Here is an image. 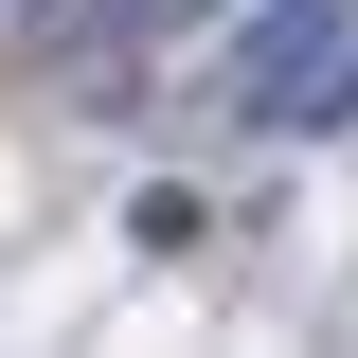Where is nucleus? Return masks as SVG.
Wrapping results in <instances>:
<instances>
[{
  "label": "nucleus",
  "instance_id": "f257e3e1",
  "mask_svg": "<svg viewBox=\"0 0 358 358\" xmlns=\"http://www.w3.org/2000/svg\"><path fill=\"white\" fill-rule=\"evenodd\" d=\"M215 18H233V54H215V90L251 108V126H287V108H305V72L341 54V18H358V0H215Z\"/></svg>",
  "mask_w": 358,
  "mask_h": 358
},
{
  "label": "nucleus",
  "instance_id": "f03ea898",
  "mask_svg": "<svg viewBox=\"0 0 358 358\" xmlns=\"http://www.w3.org/2000/svg\"><path fill=\"white\" fill-rule=\"evenodd\" d=\"M287 126H358V18H341V54L305 72V108H287Z\"/></svg>",
  "mask_w": 358,
  "mask_h": 358
},
{
  "label": "nucleus",
  "instance_id": "7ed1b4c3",
  "mask_svg": "<svg viewBox=\"0 0 358 358\" xmlns=\"http://www.w3.org/2000/svg\"><path fill=\"white\" fill-rule=\"evenodd\" d=\"M143 18H215V0H143Z\"/></svg>",
  "mask_w": 358,
  "mask_h": 358
}]
</instances>
